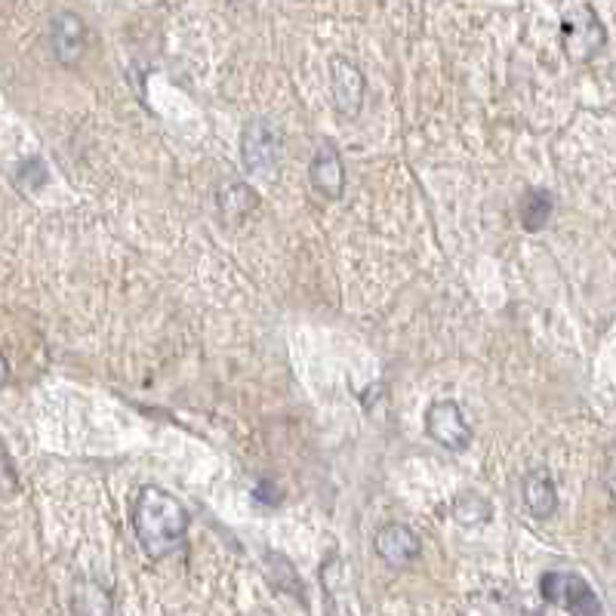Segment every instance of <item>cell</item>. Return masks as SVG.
Masks as SVG:
<instances>
[{"mask_svg":"<svg viewBox=\"0 0 616 616\" xmlns=\"http://www.w3.org/2000/svg\"><path fill=\"white\" fill-rule=\"evenodd\" d=\"M188 509L170 490L158 484H142L133 503V527L139 546L151 562H163L186 546Z\"/></svg>","mask_w":616,"mask_h":616,"instance_id":"1","label":"cell"},{"mask_svg":"<svg viewBox=\"0 0 616 616\" xmlns=\"http://www.w3.org/2000/svg\"><path fill=\"white\" fill-rule=\"evenodd\" d=\"M284 139L281 130L268 118H254L247 121L241 133V158L244 167L256 176H271L281 163Z\"/></svg>","mask_w":616,"mask_h":616,"instance_id":"2","label":"cell"},{"mask_svg":"<svg viewBox=\"0 0 616 616\" xmlns=\"http://www.w3.org/2000/svg\"><path fill=\"white\" fill-rule=\"evenodd\" d=\"M539 595L562 610L570 614H602V602L595 598L592 586L576 574H564V570H549L539 579Z\"/></svg>","mask_w":616,"mask_h":616,"instance_id":"3","label":"cell"},{"mask_svg":"<svg viewBox=\"0 0 616 616\" xmlns=\"http://www.w3.org/2000/svg\"><path fill=\"white\" fill-rule=\"evenodd\" d=\"M426 435L431 441L441 444L444 450H466L471 444V423L466 410L454 401H435L426 414Z\"/></svg>","mask_w":616,"mask_h":616,"instance_id":"4","label":"cell"},{"mask_svg":"<svg viewBox=\"0 0 616 616\" xmlns=\"http://www.w3.org/2000/svg\"><path fill=\"white\" fill-rule=\"evenodd\" d=\"M564 50L570 59H592L607 41V31H604L602 19L595 16L592 7H579L574 13L564 19L562 26Z\"/></svg>","mask_w":616,"mask_h":616,"instance_id":"5","label":"cell"},{"mask_svg":"<svg viewBox=\"0 0 616 616\" xmlns=\"http://www.w3.org/2000/svg\"><path fill=\"white\" fill-rule=\"evenodd\" d=\"M50 43H53V56L59 66L78 68L87 56V22L81 16L62 10L53 16V28H50Z\"/></svg>","mask_w":616,"mask_h":616,"instance_id":"6","label":"cell"},{"mask_svg":"<svg viewBox=\"0 0 616 616\" xmlns=\"http://www.w3.org/2000/svg\"><path fill=\"white\" fill-rule=\"evenodd\" d=\"M364 74L361 68L349 62L346 56H336L330 62V96H334V106L339 115L355 118L364 106Z\"/></svg>","mask_w":616,"mask_h":616,"instance_id":"7","label":"cell"},{"mask_svg":"<svg viewBox=\"0 0 616 616\" xmlns=\"http://www.w3.org/2000/svg\"><path fill=\"white\" fill-rule=\"evenodd\" d=\"M374 549L382 562L389 564V567H395V570H407V567L419 558L423 543H419L416 530H410L407 524H386V527L376 534Z\"/></svg>","mask_w":616,"mask_h":616,"instance_id":"8","label":"cell"},{"mask_svg":"<svg viewBox=\"0 0 616 616\" xmlns=\"http://www.w3.org/2000/svg\"><path fill=\"white\" fill-rule=\"evenodd\" d=\"M308 179H311V188L330 198V201H339L342 191H346V163L339 158V151L334 146H321L311 158V167H308Z\"/></svg>","mask_w":616,"mask_h":616,"instance_id":"9","label":"cell"},{"mask_svg":"<svg viewBox=\"0 0 616 616\" xmlns=\"http://www.w3.org/2000/svg\"><path fill=\"white\" fill-rule=\"evenodd\" d=\"M216 207H219V216L226 226H241L244 219L259 207V195L254 186H247L241 179H231V182H222L216 191Z\"/></svg>","mask_w":616,"mask_h":616,"instance_id":"10","label":"cell"},{"mask_svg":"<svg viewBox=\"0 0 616 616\" xmlns=\"http://www.w3.org/2000/svg\"><path fill=\"white\" fill-rule=\"evenodd\" d=\"M521 494H524V506L527 511L539 518V521H546L555 515L558 509V490H555V484H552L549 471L546 469H534L521 484Z\"/></svg>","mask_w":616,"mask_h":616,"instance_id":"11","label":"cell"},{"mask_svg":"<svg viewBox=\"0 0 616 616\" xmlns=\"http://www.w3.org/2000/svg\"><path fill=\"white\" fill-rule=\"evenodd\" d=\"M71 607L78 614H111L115 610V598H111V589H106L102 583L81 579L74 586V602H71Z\"/></svg>","mask_w":616,"mask_h":616,"instance_id":"12","label":"cell"},{"mask_svg":"<svg viewBox=\"0 0 616 616\" xmlns=\"http://www.w3.org/2000/svg\"><path fill=\"white\" fill-rule=\"evenodd\" d=\"M266 570H268V579H271V586L278 592H284V595H294L296 602L306 604V595H302V579H299V574H296V567L284 555H278V552H268L266 555Z\"/></svg>","mask_w":616,"mask_h":616,"instance_id":"13","label":"cell"},{"mask_svg":"<svg viewBox=\"0 0 616 616\" xmlns=\"http://www.w3.org/2000/svg\"><path fill=\"white\" fill-rule=\"evenodd\" d=\"M552 210H555V203L546 191H527L521 198V207H518V213H521V222L527 231H539V228L549 222Z\"/></svg>","mask_w":616,"mask_h":616,"instance_id":"14","label":"cell"},{"mask_svg":"<svg viewBox=\"0 0 616 616\" xmlns=\"http://www.w3.org/2000/svg\"><path fill=\"white\" fill-rule=\"evenodd\" d=\"M321 586H324V595L334 602L336 595H346V589H349V567H346V562L342 558H327L321 567Z\"/></svg>","mask_w":616,"mask_h":616,"instance_id":"15","label":"cell"},{"mask_svg":"<svg viewBox=\"0 0 616 616\" xmlns=\"http://www.w3.org/2000/svg\"><path fill=\"white\" fill-rule=\"evenodd\" d=\"M454 509H456V521H463V524L490 521V503L481 499V496H475V494L459 496Z\"/></svg>","mask_w":616,"mask_h":616,"instance_id":"16","label":"cell"},{"mask_svg":"<svg viewBox=\"0 0 616 616\" xmlns=\"http://www.w3.org/2000/svg\"><path fill=\"white\" fill-rule=\"evenodd\" d=\"M16 494H19V478H16L13 463H10V456L0 450V503Z\"/></svg>","mask_w":616,"mask_h":616,"instance_id":"17","label":"cell"},{"mask_svg":"<svg viewBox=\"0 0 616 616\" xmlns=\"http://www.w3.org/2000/svg\"><path fill=\"white\" fill-rule=\"evenodd\" d=\"M16 176H31L34 182H31V188L28 191H34V188H41L43 182H47V170H43V163L34 158V161H26L22 167H19V173Z\"/></svg>","mask_w":616,"mask_h":616,"instance_id":"18","label":"cell"},{"mask_svg":"<svg viewBox=\"0 0 616 616\" xmlns=\"http://www.w3.org/2000/svg\"><path fill=\"white\" fill-rule=\"evenodd\" d=\"M7 379H10V364H7L3 351H0V389L7 386Z\"/></svg>","mask_w":616,"mask_h":616,"instance_id":"19","label":"cell"}]
</instances>
